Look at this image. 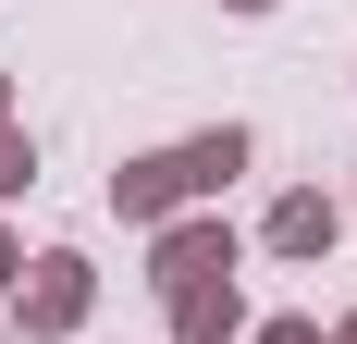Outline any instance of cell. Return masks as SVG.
<instances>
[{
	"mask_svg": "<svg viewBox=\"0 0 357 344\" xmlns=\"http://www.w3.org/2000/svg\"><path fill=\"white\" fill-rule=\"evenodd\" d=\"M333 234H345V209H333V197H284V209H271V258H321Z\"/></svg>",
	"mask_w": 357,
	"mask_h": 344,
	"instance_id": "obj_5",
	"label": "cell"
},
{
	"mask_svg": "<svg viewBox=\"0 0 357 344\" xmlns=\"http://www.w3.org/2000/svg\"><path fill=\"white\" fill-rule=\"evenodd\" d=\"M333 344H357V320H345V332H333Z\"/></svg>",
	"mask_w": 357,
	"mask_h": 344,
	"instance_id": "obj_11",
	"label": "cell"
},
{
	"mask_svg": "<svg viewBox=\"0 0 357 344\" xmlns=\"http://www.w3.org/2000/svg\"><path fill=\"white\" fill-rule=\"evenodd\" d=\"M234 172H247V136H234V123H210V136L185 148V185H197V197H222Z\"/></svg>",
	"mask_w": 357,
	"mask_h": 344,
	"instance_id": "obj_6",
	"label": "cell"
},
{
	"mask_svg": "<svg viewBox=\"0 0 357 344\" xmlns=\"http://www.w3.org/2000/svg\"><path fill=\"white\" fill-rule=\"evenodd\" d=\"M25 185H37V148L13 136V123H0V197H25Z\"/></svg>",
	"mask_w": 357,
	"mask_h": 344,
	"instance_id": "obj_7",
	"label": "cell"
},
{
	"mask_svg": "<svg viewBox=\"0 0 357 344\" xmlns=\"http://www.w3.org/2000/svg\"><path fill=\"white\" fill-rule=\"evenodd\" d=\"M0 283H13V234H0Z\"/></svg>",
	"mask_w": 357,
	"mask_h": 344,
	"instance_id": "obj_9",
	"label": "cell"
},
{
	"mask_svg": "<svg viewBox=\"0 0 357 344\" xmlns=\"http://www.w3.org/2000/svg\"><path fill=\"white\" fill-rule=\"evenodd\" d=\"M234 320H247V308H234V271H210V283H173V344H222Z\"/></svg>",
	"mask_w": 357,
	"mask_h": 344,
	"instance_id": "obj_4",
	"label": "cell"
},
{
	"mask_svg": "<svg viewBox=\"0 0 357 344\" xmlns=\"http://www.w3.org/2000/svg\"><path fill=\"white\" fill-rule=\"evenodd\" d=\"M210 271H234V234H222V221H173V234H160V295H173V283H210Z\"/></svg>",
	"mask_w": 357,
	"mask_h": 344,
	"instance_id": "obj_2",
	"label": "cell"
},
{
	"mask_svg": "<svg viewBox=\"0 0 357 344\" xmlns=\"http://www.w3.org/2000/svg\"><path fill=\"white\" fill-rule=\"evenodd\" d=\"M197 197V185H185V148H160V160H123L111 172V209H123V221H160V209H185Z\"/></svg>",
	"mask_w": 357,
	"mask_h": 344,
	"instance_id": "obj_1",
	"label": "cell"
},
{
	"mask_svg": "<svg viewBox=\"0 0 357 344\" xmlns=\"http://www.w3.org/2000/svg\"><path fill=\"white\" fill-rule=\"evenodd\" d=\"M234 13H271V0H234Z\"/></svg>",
	"mask_w": 357,
	"mask_h": 344,
	"instance_id": "obj_10",
	"label": "cell"
},
{
	"mask_svg": "<svg viewBox=\"0 0 357 344\" xmlns=\"http://www.w3.org/2000/svg\"><path fill=\"white\" fill-rule=\"evenodd\" d=\"M259 344H321V320H259Z\"/></svg>",
	"mask_w": 357,
	"mask_h": 344,
	"instance_id": "obj_8",
	"label": "cell"
},
{
	"mask_svg": "<svg viewBox=\"0 0 357 344\" xmlns=\"http://www.w3.org/2000/svg\"><path fill=\"white\" fill-rule=\"evenodd\" d=\"M86 320V258H37V283H25V332H74Z\"/></svg>",
	"mask_w": 357,
	"mask_h": 344,
	"instance_id": "obj_3",
	"label": "cell"
}]
</instances>
